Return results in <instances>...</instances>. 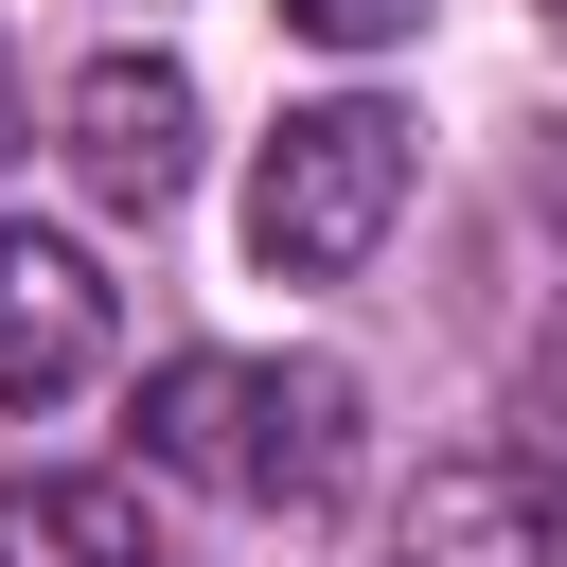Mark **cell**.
<instances>
[{"label": "cell", "instance_id": "obj_3", "mask_svg": "<svg viewBox=\"0 0 567 567\" xmlns=\"http://www.w3.org/2000/svg\"><path fill=\"white\" fill-rule=\"evenodd\" d=\"M390 549L408 567H567V461L549 443H461V461L408 478Z\"/></svg>", "mask_w": 567, "mask_h": 567}, {"label": "cell", "instance_id": "obj_7", "mask_svg": "<svg viewBox=\"0 0 567 567\" xmlns=\"http://www.w3.org/2000/svg\"><path fill=\"white\" fill-rule=\"evenodd\" d=\"M284 18H301V35H319V53H390V35H408V18H425V0H284Z\"/></svg>", "mask_w": 567, "mask_h": 567}, {"label": "cell", "instance_id": "obj_5", "mask_svg": "<svg viewBox=\"0 0 567 567\" xmlns=\"http://www.w3.org/2000/svg\"><path fill=\"white\" fill-rule=\"evenodd\" d=\"M106 354V266L35 213H0V408H53L71 372Z\"/></svg>", "mask_w": 567, "mask_h": 567}, {"label": "cell", "instance_id": "obj_10", "mask_svg": "<svg viewBox=\"0 0 567 567\" xmlns=\"http://www.w3.org/2000/svg\"><path fill=\"white\" fill-rule=\"evenodd\" d=\"M549 18H567V0H549Z\"/></svg>", "mask_w": 567, "mask_h": 567}, {"label": "cell", "instance_id": "obj_4", "mask_svg": "<svg viewBox=\"0 0 567 567\" xmlns=\"http://www.w3.org/2000/svg\"><path fill=\"white\" fill-rule=\"evenodd\" d=\"M71 177H89V213H177L195 195V71L177 53H89L71 71Z\"/></svg>", "mask_w": 567, "mask_h": 567}, {"label": "cell", "instance_id": "obj_9", "mask_svg": "<svg viewBox=\"0 0 567 567\" xmlns=\"http://www.w3.org/2000/svg\"><path fill=\"white\" fill-rule=\"evenodd\" d=\"M0 124H18V71H0Z\"/></svg>", "mask_w": 567, "mask_h": 567}, {"label": "cell", "instance_id": "obj_1", "mask_svg": "<svg viewBox=\"0 0 567 567\" xmlns=\"http://www.w3.org/2000/svg\"><path fill=\"white\" fill-rule=\"evenodd\" d=\"M142 461L248 514H337L354 496V372L337 354H159L142 372Z\"/></svg>", "mask_w": 567, "mask_h": 567}, {"label": "cell", "instance_id": "obj_6", "mask_svg": "<svg viewBox=\"0 0 567 567\" xmlns=\"http://www.w3.org/2000/svg\"><path fill=\"white\" fill-rule=\"evenodd\" d=\"M0 567H159V532L124 478L53 461V478H0Z\"/></svg>", "mask_w": 567, "mask_h": 567}, {"label": "cell", "instance_id": "obj_8", "mask_svg": "<svg viewBox=\"0 0 567 567\" xmlns=\"http://www.w3.org/2000/svg\"><path fill=\"white\" fill-rule=\"evenodd\" d=\"M532 213H549V230H567V124H549V159H532Z\"/></svg>", "mask_w": 567, "mask_h": 567}, {"label": "cell", "instance_id": "obj_2", "mask_svg": "<svg viewBox=\"0 0 567 567\" xmlns=\"http://www.w3.org/2000/svg\"><path fill=\"white\" fill-rule=\"evenodd\" d=\"M390 213H408V124H390V106L337 89V106H284V124H266V159H248V266H266V284L372 266Z\"/></svg>", "mask_w": 567, "mask_h": 567}]
</instances>
